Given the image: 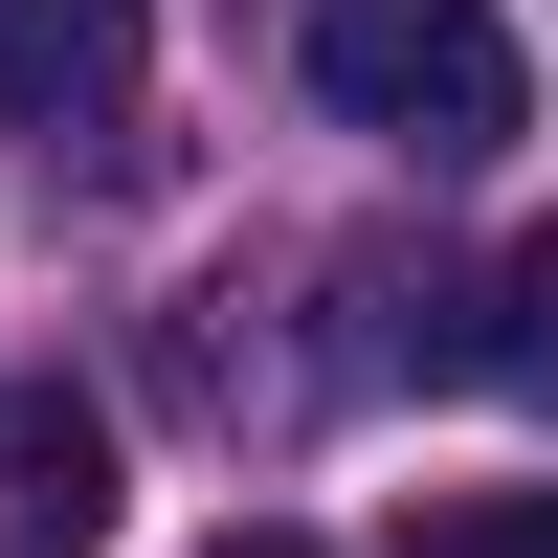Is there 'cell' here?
<instances>
[{"mask_svg":"<svg viewBox=\"0 0 558 558\" xmlns=\"http://www.w3.org/2000/svg\"><path fill=\"white\" fill-rule=\"evenodd\" d=\"M112 536V425L68 380H0V558H89Z\"/></svg>","mask_w":558,"mask_h":558,"instance_id":"cell-3","label":"cell"},{"mask_svg":"<svg viewBox=\"0 0 558 558\" xmlns=\"http://www.w3.org/2000/svg\"><path fill=\"white\" fill-rule=\"evenodd\" d=\"M313 89L402 157H492L514 134V23L492 0H313Z\"/></svg>","mask_w":558,"mask_h":558,"instance_id":"cell-1","label":"cell"},{"mask_svg":"<svg viewBox=\"0 0 558 558\" xmlns=\"http://www.w3.org/2000/svg\"><path fill=\"white\" fill-rule=\"evenodd\" d=\"M134 68H157V0H0V134H23V157L112 134Z\"/></svg>","mask_w":558,"mask_h":558,"instance_id":"cell-2","label":"cell"},{"mask_svg":"<svg viewBox=\"0 0 558 558\" xmlns=\"http://www.w3.org/2000/svg\"><path fill=\"white\" fill-rule=\"evenodd\" d=\"M202 558H313V536H202Z\"/></svg>","mask_w":558,"mask_h":558,"instance_id":"cell-6","label":"cell"},{"mask_svg":"<svg viewBox=\"0 0 558 558\" xmlns=\"http://www.w3.org/2000/svg\"><path fill=\"white\" fill-rule=\"evenodd\" d=\"M470 313H492V336H470V380H514V402H536V425H558V223H536V246H514V268H492V291H470Z\"/></svg>","mask_w":558,"mask_h":558,"instance_id":"cell-4","label":"cell"},{"mask_svg":"<svg viewBox=\"0 0 558 558\" xmlns=\"http://www.w3.org/2000/svg\"><path fill=\"white\" fill-rule=\"evenodd\" d=\"M402 558H558V492H425Z\"/></svg>","mask_w":558,"mask_h":558,"instance_id":"cell-5","label":"cell"}]
</instances>
